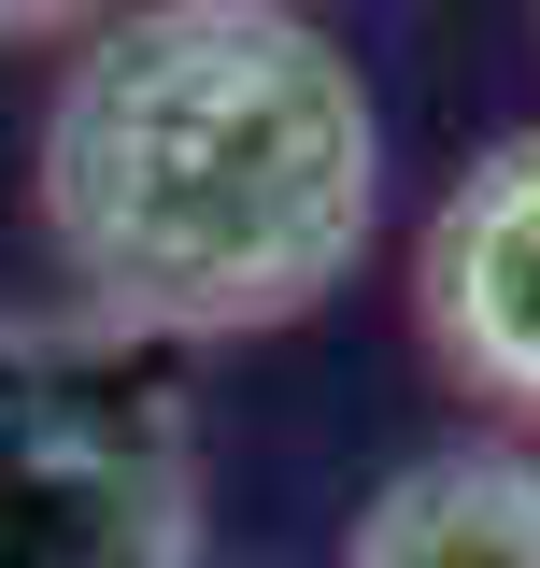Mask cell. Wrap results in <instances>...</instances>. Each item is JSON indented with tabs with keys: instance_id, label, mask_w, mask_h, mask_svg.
Returning a JSON list of instances; mask_svg holds the SVG:
<instances>
[{
	"instance_id": "8992f818",
	"label": "cell",
	"mask_w": 540,
	"mask_h": 568,
	"mask_svg": "<svg viewBox=\"0 0 540 568\" xmlns=\"http://www.w3.org/2000/svg\"><path fill=\"white\" fill-rule=\"evenodd\" d=\"M270 14H299V0H270Z\"/></svg>"
},
{
	"instance_id": "7a4b0ae2",
	"label": "cell",
	"mask_w": 540,
	"mask_h": 568,
	"mask_svg": "<svg viewBox=\"0 0 540 568\" xmlns=\"http://www.w3.org/2000/svg\"><path fill=\"white\" fill-rule=\"evenodd\" d=\"M200 426L100 313H0V568H186Z\"/></svg>"
},
{
	"instance_id": "277c9868",
	"label": "cell",
	"mask_w": 540,
	"mask_h": 568,
	"mask_svg": "<svg viewBox=\"0 0 540 568\" xmlns=\"http://www.w3.org/2000/svg\"><path fill=\"white\" fill-rule=\"evenodd\" d=\"M356 568H540V469L527 455H427L370 497Z\"/></svg>"
},
{
	"instance_id": "5b68a950",
	"label": "cell",
	"mask_w": 540,
	"mask_h": 568,
	"mask_svg": "<svg viewBox=\"0 0 540 568\" xmlns=\"http://www.w3.org/2000/svg\"><path fill=\"white\" fill-rule=\"evenodd\" d=\"M100 0H0V43H43V29H86Z\"/></svg>"
},
{
	"instance_id": "3957f363",
	"label": "cell",
	"mask_w": 540,
	"mask_h": 568,
	"mask_svg": "<svg viewBox=\"0 0 540 568\" xmlns=\"http://www.w3.org/2000/svg\"><path fill=\"white\" fill-rule=\"evenodd\" d=\"M412 313L456 384L540 413V129L483 142L412 242Z\"/></svg>"
},
{
	"instance_id": "6da1fadb",
	"label": "cell",
	"mask_w": 540,
	"mask_h": 568,
	"mask_svg": "<svg viewBox=\"0 0 540 568\" xmlns=\"http://www.w3.org/2000/svg\"><path fill=\"white\" fill-rule=\"evenodd\" d=\"M384 213L370 85L313 14L142 0L43 114V242L129 342L299 327Z\"/></svg>"
}]
</instances>
